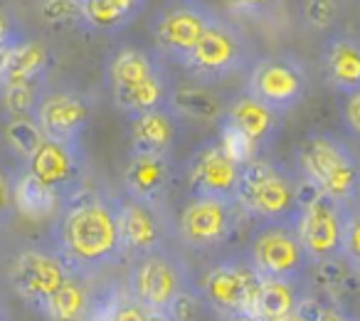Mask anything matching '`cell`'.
I'll use <instances>...</instances> for the list:
<instances>
[{"label": "cell", "mask_w": 360, "mask_h": 321, "mask_svg": "<svg viewBox=\"0 0 360 321\" xmlns=\"http://www.w3.org/2000/svg\"><path fill=\"white\" fill-rule=\"evenodd\" d=\"M245 92L269 109L286 114L306 99L309 70L304 60L291 52H269L257 57L250 67Z\"/></svg>", "instance_id": "obj_11"}, {"label": "cell", "mask_w": 360, "mask_h": 321, "mask_svg": "<svg viewBox=\"0 0 360 321\" xmlns=\"http://www.w3.org/2000/svg\"><path fill=\"white\" fill-rule=\"evenodd\" d=\"M309 291L304 287V279H262V289L257 296L255 319L259 321H281L306 301Z\"/></svg>", "instance_id": "obj_25"}, {"label": "cell", "mask_w": 360, "mask_h": 321, "mask_svg": "<svg viewBox=\"0 0 360 321\" xmlns=\"http://www.w3.org/2000/svg\"><path fill=\"white\" fill-rule=\"evenodd\" d=\"M247 255L262 279L301 282L309 267V257L301 247L294 220L257 222L247 245Z\"/></svg>", "instance_id": "obj_13"}, {"label": "cell", "mask_w": 360, "mask_h": 321, "mask_svg": "<svg viewBox=\"0 0 360 321\" xmlns=\"http://www.w3.org/2000/svg\"><path fill=\"white\" fill-rule=\"evenodd\" d=\"M146 321H173L168 314H158V311H148V316H146Z\"/></svg>", "instance_id": "obj_39"}, {"label": "cell", "mask_w": 360, "mask_h": 321, "mask_svg": "<svg viewBox=\"0 0 360 321\" xmlns=\"http://www.w3.org/2000/svg\"><path fill=\"white\" fill-rule=\"evenodd\" d=\"M281 121H284V114L269 109L255 96L242 92L227 99V109L217 136L242 163H250L252 158L271 149L276 136L281 134Z\"/></svg>", "instance_id": "obj_9"}, {"label": "cell", "mask_w": 360, "mask_h": 321, "mask_svg": "<svg viewBox=\"0 0 360 321\" xmlns=\"http://www.w3.org/2000/svg\"><path fill=\"white\" fill-rule=\"evenodd\" d=\"M106 87L114 106L131 116L170 106L175 84L153 47L121 45L106 60Z\"/></svg>", "instance_id": "obj_2"}, {"label": "cell", "mask_w": 360, "mask_h": 321, "mask_svg": "<svg viewBox=\"0 0 360 321\" xmlns=\"http://www.w3.org/2000/svg\"><path fill=\"white\" fill-rule=\"evenodd\" d=\"M340 116H343L345 129L360 141V89L340 96Z\"/></svg>", "instance_id": "obj_35"}, {"label": "cell", "mask_w": 360, "mask_h": 321, "mask_svg": "<svg viewBox=\"0 0 360 321\" xmlns=\"http://www.w3.org/2000/svg\"><path fill=\"white\" fill-rule=\"evenodd\" d=\"M13 203H15V208L22 215L32 218V220L55 218L62 206V201L55 193H50L37 181H32L22 168L18 176H13Z\"/></svg>", "instance_id": "obj_27"}, {"label": "cell", "mask_w": 360, "mask_h": 321, "mask_svg": "<svg viewBox=\"0 0 360 321\" xmlns=\"http://www.w3.org/2000/svg\"><path fill=\"white\" fill-rule=\"evenodd\" d=\"M193 287L195 282L191 267L173 245L134 257L129 265V296L146 311L168 314L175 301Z\"/></svg>", "instance_id": "obj_5"}, {"label": "cell", "mask_w": 360, "mask_h": 321, "mask_svg": "<svg viewBox=\"0 0 360 321\" xmlns=\"http://www.w3.org/2000/svg\"><path fill=\"white\" fill-rule=\"evenodd\" d=\"M345 220H348V206L319 191H311V188L309 193H304L294 225L296 232H299L301 247L309 257V265H321L326 260L340 257Z\"/></svg>", "instance_id": "obj_12"}, {"label": "cell", "mask_w": 360, "mask_h": 321, "mask_svg": "<svg viewBox=\"0 0 360 321\" xmlns=\"http://www.w3.org/2000/svg\"><path fill=\"white\" fill-rule=\"evenodd\" d=\"M304 18L314 30H326L338 18V3L335 0H306Z\"/></svg>", "instance_id": "obj_32"}, {"label": "cell", "mask_w": 360, "mask_h": 321, "mask_svg": "<svg viewBox=\"0 0 360 321\" xmlns=\"http://www.w3.org/2000/svg\"><path fill=\"white\" fill-rule=\"evenodd\" d=\"M13 208H15V203H13V178L0 171V227L8 222Z\"/></svg>", "instance_id": "obj_37"}, {"label": "cell", "mask_w": 360, "mask_h": 321, "mask_svg": "<svg viewBox=\"0 0 360 321\" xmlns=\"http://www.w3.org/2000/svg\"><path fill=\"white\" fill-rule=\"evenodd\" d=\"M22 37L25 35L18 30L11 13L0 6V75H3V65H6V57H8V52H11V47L15 45V42H20Z\"/></svg>", "instance_id": "obj_34"}, {"label": "cell", "mask_w": 360, "mask_h": 321, "mask_svg": "<svg viewBox=\"0 0 360 321\" xmlns=\"http://www.w3.org/2000/svg\"><path fill=\"white\" fill-rule=\"evenodd\" d=\"M306 193L299 173L269 156H257L245 163L237 188V206L257 222L294 220Z\"/></svg>", "instance_id": "obj_4"}, {"label": "cell", "mask_w": 360, "mask_h": 321, "mask_svg": "<svg viewBox=\"0 0 360 321\" xmlns=\"http://www.w3.org/2000/svg\"><path fill=\"white\" fill-rule=\"evenodd\" d=\"M321 70L328 87L338 96L360 89V37L333 32L321 50Z\"/></svg>", "instance_id": "obj_20"}, {"label": "cell", "mask_w": 360, "mask_h": 321, "mask_svg": "<svg viewBox=\"0 0 360 321\" xmlns=\"http://www.w3.org/2000/svg\"><path fill=\"white\" fill-rule=\"evenodd\" d=\"M358 15H360V0H358Z\"/></svg>", "instance_id": "obj_42"}, {"label": "cell", "mask_w": 360, "mask_h": 321, "mask_svg": "<svg viewBox=\"0 0 360 321\" xmlns=\"http://www.w3.org/2000/svg\"><path fill=\"white\" fill-rule=\"evenodd\" d=\"M215 18L217 13L205 0H165L150 20L155 55L183 67Z\"/></svg>", "instance_id": "obj_8"}, {"label": "cell", "mask_w": 360, "mask_h": 321, "mask_svg": "<svg viewBox=\"0 0 360 321\" xmlns=\"http://www.w3.org/2000/svg\"><path fill=\"white\" fill-rule=\"evenodd\" d=\"M170 109L180 116V121L188 119L195 124H220L227 109V99L207 84L175 87L170 96Z\"/></svg>", "instance_id": "obj_23"}, {"label": "cell", "mask_w": 360, "mask_h": 321, "mask_svg": "<svg viewBox=\"0 0 360 321\" xmlns=\"http://www.w3.org/2000/svg\"><path fill=\"white\" fill-rule=\"evenodd\" d=\"M148 0H79L82 23L104 35L124 30Z\"/></svg>", "instance_id": "obj_26"}, {"label": "cell", "mask_w": 360, "mask_h": 321, "mask_svg": "<svg viewBox=\"0 0 360 321\" xmlns=\"http://www.w3.org/2000/svg\"><path fill=\"white\" fill-rule=\"evenodd\" d=\"M257 57L259 55L255 52V45L245 35V30L217 13L195 50L183 62V70L198 84H215L242 72H250Z\"/></svg>", "instance_id": "obj_6"}, {"label": "cell", "mask_w": 360, "mask_h": 321, "mask_svg": "<svg viewBox=\"0 0 360 321\" xmlns=\"http://www.w3.org/2000/svg\"><path fill=\"white\" fill-rule=\"evenodd\" d=\"M0 321H8V316H6V314H0Z\"/></svg>", "instance_id": "obj_41"}, {"label": "cell", "mask_w": 360, "mask_h": 321, "mask_svg": "<svg viewBox=\"0 0 360 321\" xmlns=\"http://www.w3.org/2000/svg\"><path fill=\"white\" fill-rule=\"evenodd\" d=\"M314 282L319 287V291L326 296V301H338L343 304V299L360 287V277L350 270V265L343 257H333V260H326L321 265H314Z\"/></svg>", "instance_id": "obj_28"}, {"label": "cell", "mask_w": 360, "mask_h": 321, "mask_svg": "<svg viewBox=\"0 0 360 321\" xmlns=\"http://www.w3.org/2000/svg\"><path fill=\"white\" fill-rule=\"evenodd\" d=\"M116 213H119L121 242L129 260L170 245L175 237V220L170 218L168 208L146 206L121 193L116 196Z\"/></svg>", "instance_id": "obj_18"}, {"label": "cell", "mask_w": 360, "mask_h": 321, "mask_svg": "<svg viewBox=\"0 0 360 321\" xmlns=\"http://www.w3.org/2000/svg\"><path fill=\"white\" fill-rule=\"evenodd\" d=\"M52 65V55L47 45L32 37H22L11 47L0 75V92L3 89H45L47 72Z\"/></svg>", "instance_id": "obj_21"}, {"label": "cell", "mask_w": 360, "mask_h": 321, "mask_svg": "<svg viewBox=\"0 0 360 321\" xmlns=\"http://www.w3.org/2000/svg\"><path fill=\"white\" fill-rule=\"evenodd\" d=\"M355 321H360V319H355Z\"/></svg>", "instance_id": "obj_44"}, {"label": "cell", "mask_w": 360, "mask_h": 321, "mask_svg": "<svg viewBox=\"0 0 360 321\" xmlns=\"http://www.w3.org/2000/svg\"><path fill=\"white\" fill-rule=\"evenodd\" d=\"M198 289H200L202 304L210 306L222 321L240 314L255 316L262 277L245 250L217 260L202 275Z\"/></svg>", "instance_id": "obj_7"}, {"label": "cell", "mask_w": 360, "mask_h": 321, "mask_svg": "<svg viewBox=\"0 0 360 321\" xmlns=\"http://www.w3.org/2000/svg\"><path fill=\"white\" fill-rule=\"evenodd\" d=\"M286 0H227L232 15L250 18V20H266L284 8Z\"/></svg>", "instance_id": "obj_31"}, {"label": "cell", "mask_w": 360, "mask_h": 321, "mask_svg": "<svg viewBox=\"0 0 360 321\" xmlns=\"http://www.w3.org/2000/svg\"><path fill=\"white\" fill-rule=\"evenodd\" d=\"M129 131L134 153L173 156L180 136V116L170 106H160V109L131 116Z\"/></svg>", "instance_id": "obj_22"}, {"label": "cell", "mask_w": 360, "mask_h": 321, "mask_svg": "<svg viewBox=\"0 0 360 321\" xmlns=\"http://www.w3.org/2000/svg\"><path fill=\"white\" fill-rule=\"evenodd\" d=\"M340 257L350 265V270L360 277V206L348 208V220H345L343 250Z\"/></svg>", "instance_id": "obj_30"}, {"label": "cell", "mask_w": 360, "mask_h": 321, "mask_svg": "<svg viewBox=\"0 0 360 321\" xmlns=\"http://www.w3.org/2000/svg\"><path fill=\"white\" fill-rule=\"evenodd\" d=\"M319 306V299H314V296H306V301L301 304V309H296L294 314H289L286 319L281 321H311V316H314V309Z\"/></svg>", "instance_id": "obj_38"}, {"label": "cell", "mask_w": 360, "mask_h": 321, "mask_svg": "<svg viewBox=\"0 0 360 321\" xmlns=\"http://www.w3.org/2000/svg\"><path fill=\"white\" fill-rule=\"evenodd\" d=\"M242 215L235 201L191 196L175 220V240L193 252L222 250L237 235Z\"/></svg>", "instance_id": "obj_10"}, {"label": "cell", "mask_w": 360, "mask_h": 321, "mask_svg": "<svg viewBox=\"0 0 360 321\" xmlns=\"http://www.w3.org/2000/svg\"><path fill=\"white\" fill-rule=\"evenodd\" d=\"M91 111L94 104L84 92L70 87H45L32 111V119L45 139L82 144V134L89 124Z\"/></svg>", "instance_id": "obj_17"}, {"label": "cell", "mask_w": 360, "mask_h": 321, "mask_svg": "<svg viewBox=\"0 0 360 321\" xmlns=\"http://www.w3.org/2000/svg\"><path fill=\"white\" fill-rule=\"evenodd\" d=\"M89 282L91 279H86V277L72 275L37 311L47 321H86L91 304H94Z\"/></svg>", "instance_id": "obj_24"}, {"label": "cell", "mask_w": 360, "mask_h": 321, "mask_svg": "<svg viewBox=\"0 0 360 321\" xmlns=\"http://www.w3.org/2000/svg\"><path fill=\"white\" fill-rule=\"evenodd\" d=\"M6 146L11 149V153L15 158H20V163H25L32 156V151L40 146V141L45 139L42 131L37 129L32 116H8L6 114Z\"/></svg>", "instance_id": "obj_29"}, {"label": "cell", "mask_w": 360, "mask_h": 321, "mask_svg": "<svg viewBox=\"0 0 360 321\" xmlns=\"http://www.w3.org/2000/svg\"><path fill=\"white\" fill-rule=\"evenodd\" d=\"M70 277V267L47 242L22 247L8 267L11 289L32 309H40Z\"/></svg>", "instance_id": "obj_15"}, {"label": "cell", "mask_w": 360, "mask_h": 321, "mask_svg": "<svg viewBox=\"0 0 360 321\" xmlns=\"http://www.w3.org/2000/svg\"><path fill=\"white\" fill-rule=\"evenodd\" d=\"M47 245L62 257L72 275L94 279L106 267L126 260L119 230L116 198L84 191L62 201L50 222Z\"/></svg>", "instance_id": "obj_1"}, {"label": "cell", "mask_w": 360, "mask_h": 321, "mask_svg": "<svg viewBox=\"0 0 360 321\" xmlns=\"http://www.w3.org/2000/svg\"><path fill=\"white\" fill-rule=\"evenodd\" d=\"M0 314H3V309H0Z\"/></svg>", "instance_id": "obj_43"}, {"label": "cell", "mask_w": 360, "mask_h": 321, "mask_svg": "<svg viewBox=\"0 0 360 321\" xmlns=\"http://www.w3.org/2000/svg\"><path fill=\"white\" fill-rule=\"evenodd\" d=\"M225 321H259V319H255L252 314H240V316H230V319H225Z\"/></svg>", "instance_id": "obj_40"}, {"label": "cell", "mask_w": 360, "mask_h": 321, "mask_svg": "<svg viewBox=\"0 0 360 321\" xmlns=\"http://www.w3.org/2000/svg\"><path fill=\"white\" fill-rule=\"evenodd\" d=\"M200 306H202V296H200V289H198V284H195L193 289H188L186 294L175 301L173 309L168 311V316L173 321H195L198 314H200Z\"/></svg>", "instance_id": "obj_33"}, {"label": "cell", "mask_w": 360, "mask_h": 321, "mask_svg": "<svg viewBox=\"0 0 360 321\" xmlns=\"http://www.w3.org/2000/svg\"><path fill=\"white\" fill-rule=\"evenodd\" d=\"M296 173L311 188L343 206H358L360 158L328 131H311L296 144Z\"/></svg>", "instance_id": "obj_3"}, {"label": "cell", "mask_w": 360, "mask_h": 321, "mask_svg": "<svg viewBox=\"0 0 360 321\" xmlns=\"http://www.w3.org/2000/svg\"><path fill=\"white\" fill-rule=\"evenodd\" d=\"M175 183V163L173 156H153V153H134L126 158L121 186L124 196L153 208H168V196Z\"/></svg>", "instance_id": "obj_19"}, {"label": "cell", "mask_w": 360, "mask_h": 321, "mask_svg": "<svg viewBox=\"0 0 360 321\" xmlns=\"http://www.w3.org/2000/svg\"><path fill=\"white\" fill-rule=\"evenodd\" d=\"M245 163L225 146L220 136L202 141L186 160V181L191 196L220 198L237 203V188Z\"/></svg>", "instance_id": "obj_14"}, {"label": "cell", "mask_w": 360, "mask_h": 321, "mask_svg": "<svg viewBox=\"0 0 360 321\" xmlns=\"http://www.w3.org/2000/svg\"><path fill=\"white\" fill-rule=\"evenodd\" d=\"M311 321H355V316H350L348 309L338 301H319Z\"/></svg>", "instance_id": "obj_36"}, {"label": "cell", "mask_w": 360, "mask_h": 321, "mask_svg": "<svg viewBox=\"0 0 360 321\" xmlns=\"http://www.w3.org/2000/svg\"><path fill=\"white\" fill-rule=\"evenodd\" d=\"M22 171L42 188L55 193L60 201H67L70 196L82 191L84 151H82V144L42 139L30 158L22 163Z\"/></svg>", "instance_id": "obj_16"}]
</instances>
